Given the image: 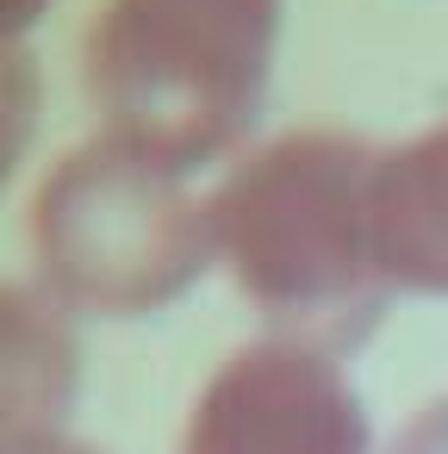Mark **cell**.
Listing matches in <instances>:
<instances>
[{
	"mask_svg": "<svg viewBox=\"0 0 448 454\" xmlns=\"http://www.w3.org/2000/svg\"><path fill=\"white\" fill-rule=\"evenodd\" d=\"M380 144L342 125H293L255 144L206 193L218 268L274 336L318 348L361 342L386 305L373 249Z\"/></svg>",
	"mask_w": 448,
	"mask_h": 454,
	"instance_id": "6da1fadb",
	"label": "cell"
},
{
	"mask_svg": "<svg viewBox=\"0 0 448 454\" xmlns=\"http://www.w3.org/2000/svg\"><path fill=\"white\" fill-rule=\"evenodd\" d=\"M274 32L280 0H106L82 82L113 137L193 175L255 125Z\"/></svg>",
	"mask_w": 448,
	"mask_h": 454,
	"instance_id": "7a4b0ae2",
	"label": "cell"
},
{
	"mask_svg": "<svg viewBox=\"0 0 448 454\" xmlns=\"http://www.w3.org/2000/svg\"><path fill=\"white\" fill-rule=\"evenodd\" d=\"M26 237L38 286L94 317L162 311L218 262L206 193L113 131L75 144L38 181Z\"/></svg>",
	"mask_w": 448,
	"mask_h": 454,
	"instance_id": "3957f363",
	"label": "cell"
},
{
	"mask_svg": "<svg viewBox=\"0 0 448 454\" xmlns=\"http://www.w3.org/2000/svg\"><path fill=\"white\" fill-rule=\"evenodd\" d=\"M373 423L342 361L299 336L231 348L187 404L175 454H367Z\"/></svg>",
	"mask_w": 448,
	"mask_h": 454,
	"instance_id": "277c9868",
	"label": "cell"
},
{
	"mask_svg": "<svg viewBox=\"0 0 448 454\" xmlns=\"http://www.w3.org/2000/svg\"><path fill=\"white\" fill-rule=\"evenodd\" d=\"M373 249L392 293L448 299V119L380 150Z\"/></svg>",
	"mask_w": 448,
	"mask_h": 454,
	"instance_id": "5b68a950",
	"label": "cell"
},
{
	"mask_svg": "<svg viewBox=\"0 0 448 454\" xmlns=\"http://www.w3.org/2000/svg\"><path fill=\"white\" fill-rule=\"evenodd\" d=\"M82 386L69 311L32 280H0V442L63 429Z\"/></svg>",
	"mask_w": 448,
	"mask_h": 454,
	"instance_id": "8992f818",
	"label": "cell"
},
{
	"mask_svg": "<svg viewBox=\"0 0 448 454\" xmlns=\"http://www.w3.org/2000/svg\"><path fill=\"white\" fill-rule=\"evenodd\" d=\"M38 113H44L38 63L26 57V44L0 38V187L20 175V162L32 150V131H38Z\"/></svg>",
	"mask_w": 448,
	"mask_h": 454,
	"instance_id": "52a82bcc",
	"label": "cell"
},
{
	"mask_svg": "<svg viewBox=\"0 0 448 454\" xmlns=\"http://www.w3.org/2000/svg\"><path fill=\"white\" fill-rule=\"evenodd\" d=\"M386 454H448V392L429 398V404H417L398 423V435H392Z\"/></svg>",
	"mask_w": 448,
	"mask_h": 454,
	"instance_id": "ba28073f",
	"label": "cell"
},
{
	"mask_svg": "<svg viewBox=\"0 0 448 454\" xmlns=\"http://www.w3.org/2000/svg\"><path fill=\"white\" fill-rule=\"evenodd\" d=\"M0 454H100L94 442H75L69 429H44V435H13L0 442Z\"/></svg>",
	"mask_w": 448,
	"mask_h": 454,
	"instance_id": "9c48e42d",
	"label": "cell"
}]
</instances>
